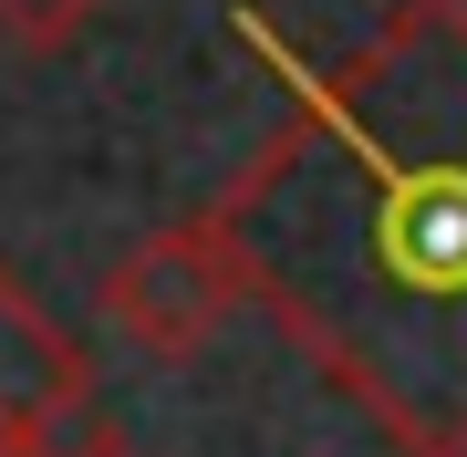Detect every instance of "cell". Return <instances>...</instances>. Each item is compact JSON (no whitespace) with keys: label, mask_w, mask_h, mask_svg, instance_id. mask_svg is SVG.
Wrapping results in <instances>:
<instances>
[{"label":"cell","mask_w":467,"mask_h":457,"mask_svg":"<svg viewBox=\"0 0 467 457\" xmlns=\"http://www.w3.org/2000/svg\"><path fill=\"white\" fill-rule=\"evenodd\" d=\"M239 32L291 115L198 219L395 457H467V0H395L333 63Z\"/></svg>","instance_id":"1"},{"label":"cell","mask_w":467,"mask_h":457,"mask_svg":"<svg viewBox=\"0 0 467 457\" xmlns=\"http://www.w3.org/2000/svg\"><path fill=\"white\" fill-rule=\"evenodd\" d=\"M239 302H250V281H239L229 239L208 219H177V229L135 239L115 271H104V291H94L104 333H115L125 354H146V364H198L208 343L229 333Z\"/></svg>","instance_id":"2"},{"label":"cell","mask_w":467,"mask_h":457,"mask_svg":"<svg viewBox=\"0 0 467 457\" xmlns=\"http://www.w3.org/2000/svg\"><path fill=\"white\" fill-rule=\"evenodd\" d=\"M94 406V354L63 333V312H42V291L0 260V447L52 437Z\"/></svg>","instance_id":"3"},{"label":"cell","mask_w":467,"mask_h":457,"mask_svg":"<svg viewBox=\"0 0 467 457\" xmlns=\"http://www.w3.org/2000/svg\"><path fill=\"white\" fill-rule=\"evenodd\" d=\"M104 11L115 0H0V52H32V63L42 52H73Z\"/></svg>","instance_id":"4"},{"label":"cell","mask_w":467,"mask_h":457,"mask_svg":"<svg viewBox=\"0 0 467 457\" xmlns=\"http://www.w3.org/2000/svg\"><path fill=\"white\" fill-rule=\"evenodd\" d=\"M52 457H135V447H125V437H115V426H104L94 406H84L73 426H52Z\"/></svg>","instance_id":"5"},{"label":"cell","mask_w":467,"mask_h":457,"mask_svg":"<svg viewBox=\"0 0 467 457\" xmlns=\"http://www.w3.org/2000/svg\"><path fill=\"white\" fill-rule=\"evenodd\" d=\"M0 457H52V437H11V447H0Z\"/></svg>","instance_id":"6"}]
</instances>
